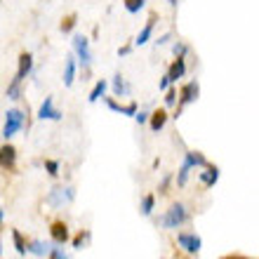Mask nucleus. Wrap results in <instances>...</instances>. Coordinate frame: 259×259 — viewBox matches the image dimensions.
I'll return each instance as SVG.
<instances>
[{
	"mask_svg": "<svg viewBox=\"0 0 259 259\" xmlns=\"http://www.w3.org/2000/svg\"><path fill=\"white\" fill-rule=\"evenodd\" d=\"M33 71V55L31 52H21L19 55V64H17V73H14L12 82L7 85V99L17 102L21 97V82L26 80V75Z\"/></svg>",
	"mask_w": 259,
	"mask_h": 259,
	"instance_id": "nucleus-1",
	"label": "nucleus"
},
{
	"mask_svg": "<svg viewBox=\"0 0 259 259\" xmlns=\"http://www.w3.org/2000/svg\"><path fill=\"white\" fill-rule=\"evenodd\" d=\"M186 219H189V210H186L182 203H175L163 217L158 219V224L163 226V229H179Z\"/></svg>",
	"mask_w": 259,
	"mask_h": 259,
	"instance_id": "nucleus-2",
	"label": "nucleus"
},
{
	"mask_svg": "<svg viewBox=\"0 0 259 259\" xmlns=\"http://www.w3.org/2000/svg\"><path fill=\"white\" fill-rule=\"evenodd\" d=\"M24 123H26V113L21 109H10L5 113V123H3V137H5V139L14 137L24 127Z\"/></svg>",
	"mask_w": 259,
	"mask_h": 259,
	"instance_id": "nucleus-3",
	"label": "nucleus"
},
{
	"mask_svg": "<svg viewBox=\"0 0 259 259\" xmlns=\"http://www.w3.org/2000/svg\"><path fill=\"white\" fill-rule=\"evenodd\" d=\"M198 92H200V85H198V80H189L184 85V88L179 90V106H177V113H175V118H179V113L184 111V106H189V104H193L198 99Z\"/></svg>",
	"mask_w": 259,
	"mask_h": 259,
	"instance_id": "nucleus-4",
	"label": "nucleus"
},
{
	"mask_svg": "<svg viewBox=\"0 0 259 259\" xmlns=\"http://www.w3.org/2000/svg\"><path fill=\"white\" fill-rule=\"evenodd\" d=\"M73 52L78 57L82 68H90L92 66V52H90V40L85 35H73Z\"/></svg>",
	"mask_w": 259,
	"mask_h": 259,
	"instance_id": "nucleus-5",
	"label": "nucleus"
},
{
	"mask_svg": "<svg viewBox=\"0 0 259 259\" xmlns=\"http://www.w3.org/2000/svg\"><path fill=\"white\" fill-rule=\"evenodd\" d=\"M73 198H75L73 189H62V186H55V189L48 193V205H52V207H62L64 203H71Z\"/></svg>",
	"mask_w": 259,
	"mask_h": 259,
	"instance_id": "nucleus-6",
	"label": "nucleus"
},
{
	"mask_svg": "<svg viewBox=\"0 0 259 259\" xmlns=\"http://www.w3.org/2000/svg\"><path fill=\"white\" fill-rule=\"evenodd\" d=\"M177 243L179 247H184V252L189 254H198L200 252V245H203V240H200V236H196V233H179L177 236Z\"/></svg>",
	"mask_w": 259,
	"mask_h": 259,
	"instance_id": "nucleus-7",
	"label": "nucleus"
},
{
	"mask_svg": "<svg viewBox=\"0 0 259 259\" xmlns=\"http://www.w3.org/2000/svg\"><path fill=\"white\" fill-rule=\"evenodd\" d=\"M62 111L55 106V99L52 97H45V102L40 104V109H38V118L40 120H62Z\"/></svg>",
	"mask_w": 259,
	"mask_h": 259,
	"instance_id": "nucleus-8",
	"label": "nucleus"
},
{
	"mask_svg": "<svg viewBox=\"0 0 259 259\" xmlns=\"http://www.w3.org/2000/svg\"><path fill=\"white\" fill-rule=\"evenodd\" d=\"M14 165H17V149L12 144L0 146V167L3 170H14Z\"/></svg>",
	"mask_w": 259,
	"mask_h": 259,
	"instance_id": "nucleus-9",
	"label": "nucleus"
},
{
	"mask_svg": "<svg viewBox=\"0 0 259 259\" xmlns=\"http://www.w3.org/2000/svg\"><path fill=\"white\" fill-rule=\"evenodd\" d=\"M50 236H52V240H55L57 245H66L68 243V226L64 224V222H52V226H50Z\"/></svg>",
	"mask_w": 259,
	"mask_h": 259,
	"instance_id": "nucleus-10",
	"label": "nucleus"
},
{
	"mask_svg": "<svg viewBox=\"0 0 259 259\" xmlns=\"http://www.w3.org/2000/svg\"><path fill=\"white\" fill-rule=\"evenodd\" d=\"M205 172H200V175H198V179H200V184L203 186H207V189H210V186H214L219 182V167L217 165H205L203 167Z\"/></svg>",
	"mask_w": 259,
	"mask_h": 259,
	"instance_id": "nucleus-11",
	"label": "nucleus"
},
{
	"mask_svg": "<svg viewBox=\"0 0 259 259\" xmlns=\"http://www.w3.org/2000/svg\"><path fill=\"white\" fill-rule=\"evenodd\" d=\"M186 73V62H184V57H177L175 62L170 64V68H167V78H170V82H177L179 78H184Z\"/></svg>",
	"mask_w": 259,
	"mask_h": 259,
	"instance_id": "nucleus-12",
	"label": "nucleus"
},
{
	"mask_svg": "<svg viewBox=\"0 0 259 259\" xmlns=\"http://www.w3.org/2000/svg\"><path fill=\"white\" fill-rule=\"evenodd\" d=\"M156 19H158V14H151L149 17V21H146V26L139 31V35H137V40H135V45H146V42L151 40V35H153V26H156Z\"/></svg>",
	"mask_w": 259,
	"mask_h": 259,
	"instance_id": "nucleus-13",
	"label": "nucleus"
},
{
	"mask_svg": "<svg viewBox=\"0 0 259 259\" xmlns=\"http://www.w3.org/2000/svg\"><path fill=\"white\" fill-rule=\"evenodd\" d=\"M167 111L165 109H158L153 111V113H149V125H151V132H160V130L165 127V123H167Z\"/></svg>",
	"mask_w": 259,
	"mask_h": 259,
	"instance_id": "nucleus-14",
	"label": "nucleus"
},
{
	"mask_svg": "<svg viewBox=\"0 0 259 259\" xmlns=\"http://www.w3.org/2000/svg\"><path fill=\"white\" fill-rule=\"evenodd\" d=\"M184 163L193 170V167H205V165H207V158H205L200 151H186V153H184Z\"/></svg>",
	"mask_w": 259,
	"mask_h": 259,
	"instance_id": "nucleus-15",
	"label": "nucleus"
},
{
	"mask_svg": "<svg viewBox=\"0 0 259 259\" xmlns=\"http://www.w3.org/2000/svg\"><path fill=\"white\" fill-rule=\"evenodd\" d=\"M26 252L35 254V257H45V254H50V245L42 240H31V243H26Z\"/></svg>",
	"mask_w": 259,
	"mask_h": 259,
	"instance_id": "nucleus-16",
	"label": "nucleus"
},
{
	"mask_svg": "<svg viewBox=\"0 0 259 259\" xmlns=\"http://www.w3.org/2000/svg\"><path fill=\"white\" fill-rule=\"evenodd\" d=\"M75 80V59L73 57H68L66 59V66H64V85L66 88H71Z\"/></svg>",
	"mask_w": 259,
	"mask_h": 259,
	"instance_id": "nucleus-17",
	"label": "nucleus"
},
{
	"mask_svg": "<svg viewBox=\"0 0 259 259\" xmlns=\"http://www.w3.org/2000/svg\"><path fill=\"white\" fill-rule=\"evenodd\" d=\"M106 88H109V82H106V80H97L95 88H92V92H90V97H88V102L90 104L99 102V99L104 97V92H106Z\"/></svg>",
	"mask_w": 259,
	"mask_h": 259,
	"instance_id": "nucleus-18",
	"label": "nucleus"
},
{
	"mask_svg": "<svg viewBox=\"0 0 259 259\" xmlns=\"http://www.w3.org/2000/svg\"><path fill=\"white\" fill-rule=\"evenodd\" d=\"M130 92V85L125 82V78L120 73H116L113 75V95L116 97H123V95H127Z\"/></svg>",
	"mask_w": 259,
	"mask_h": 259,
	"instance_id": "nucleus-19",
	"label": "nucleus"
},
{
	"mask_svg": "<svg viewBox=\"0 0 259 259\" xmlns=\"http://www.w3.org/2000/svg\"><path fill=\"white\" fill-rule=\"evenodd\" d=\"M153 205H156V196H153V193H146V196L142 198V205H139V210H142L144 217H151V214H153Z\"/></svg>",
	"mask_w": 259,
	"mask_h": 259,
	"instance_id": "nucleus-20",
	"label": "nucleus"
},
{
	"mask_svg": "<svg viewBox=\"0 0 259 259\" xmlns=\"http://www.w3.org/2000/svg\"><path fill=\"white\" fill-rule=\"evenodd\" d=\"M12 243H14V250H17V254H26V240H24V236H21V231H17V229H12Z\"/></svg>",
	"mask_w": 259,
	"mask_h": 259,
	"instance_id": "nucleus-21",
	"label": "nucleus"
},
{
	"mask_svg": "<svg viewBox=\"0 0 259 259\" xmlns=\"http://www.w3.org/2000/svg\"><path fill=\"white\" fill-rule=\"evenodd\" d=\"M75 24H78V17H75V14H68V17H64V21H62V33H71V31H73L75 28Z\"/></svg>",
	"mask_w": 259,
	"mask_h": 259,
	"instance_id": "nucleus-22",
	"label": "nucleus"
},
{
	"mask_svg": "<svg viewBox=\"0 0 259 259\" xmlns=\"http://www.w3.org/2000/svg\"><path fill=\"white\" fill-rule=\"evenodd\" d=\"M123 3L130 14H137L139 10H144V3H146V0H123Z\"/></svg>",
	"mask_w": 259,
	"mask_h": 259,
	"instance_id": "nucleus-23",
	"label": "nucleus"
},
{
	"mask_svg": "<svg viewBox=\"0 0 259 259\" xmlns=\"http://www.w3.org/2000/svg\"><path fill=\"white\" fill-rule=\"evenodd\" d=\"M189 172H191V167H189L186 163H182V167H179V172H177V186H186Z\"/></svg>",
	"mask_w": 259,
	"mask_h": 259,
	"instance_id": "nucleus-24",
	"label": "nucleus"
},
{
	"mask_svg": "<svg viewBox=\"0 0 259 259\" xmlns=\"http://www.w3.org/2000/svg\"><path fill=\"white\" fill-rule=\"evenodd\" d=\"M88 240H90V231H80L73 238V247H75V250H82V245H85Z\"/></svg>",
	"mask_w": 259,
	"mask_h": 259,
	"instance_id": "nucleus-25",
	"label": "nucleus"
},
{
	"mask_svg": "<svg viewBox=\"0 0 259 259\" xmlns=\"http://www.w3.org/2000/svg\"><path fill=\"white\" fill-rule=\"evenodd\" d=\"M45 170H48L50 177H57L59 175V163L57 160H45Z\"/></svg>",
	"mask_w": 259,
	"mask_h": 259,
	"instance_id": "nucleus-26",
	"label": "nucleus"
},
{
	"mask_svg": "<svg viewBox=\"0 0 259 259\" xmlns=\"http://www.w3.org/2000/svg\"><path fill=\"white\" fill-rule=\"evenodd\" d=\"M50 259H68V254L62 247H50Z\"/></svg>",
	"mask_w": 259,
	"mask_h": 259,
	"instance_id": "nucleus-27",
	"label": "nucleus"
},
{
	"mask_svg": "<svg viewBox=\"0 0 259 259\" xmlns=\"http://www.w3.org/2000/svg\"><path fill=\"white\" fill-rule=\"evenodd\" d=\"M172 52H175V57H184L186 52H189V48H186L184 42H175V45H172Z\"/></svg>",
	"mask_w": 259,
	"mask_h": 259,
	"instance_id": "nucleus-28",
	"label": "nucleus"
},
{
	"mask_svg": "<svg viewBox=\"0 0 259 259\" xmlns=\"http://www.w3.org/2000/svg\"><path fill=\"white\" fill-rule=\"evenodd\" d=\"M177 104V90H167L165 95V106H175Z\"/></svg>",
	"mask_w": 259,
	"mask_h": 259,
	"instance_id": "nucleus-29",
	"label": "nucleus"
},
{
	"mask_svg": "<svg viewBox=\"0 0 259 259\" xmlns=\"http://www.w3.org/2000/svg\"><path fill=\"white\" fill-rule=\"evenodd\" d=\"M170 182H172V175H165V177L160 179V184H158V191H160V193H167V186H170Z\"/></svg>",
	"mask_w": 259,
	"mask_h": 259,
	"instance_id": "nucleus-30",
	"label": "nucleus"
},
{
	"mask_svg": "<svg viewBox=\"0 0 259 259\" xmlns=\"http://www.w3.org/2000/svg\"><path fill=\"white\" fill-rule=\"evenodd\" d=\"M132 118H135V120H137L139 125H144L146 120H149V113H146V111H139V109H137V113H135Z\"/></svg>",
	"mask_w": 259,
	"mask_h": 259,
	"instance_id": "nucleus-31",
	"label": "nucleus"
},
{
	"mask_svg": "<svg viewBox=\"0 0 259 259\" xmlns=\"http://www.w3.org/2000/svg\"><path fill=\"white\" fill-rule=\"evenodd\" d=\"M130 52H132V45H125V48L118 50V57H127Z\"/></svg>",
	"mask_w": 259,
	"mask_h": 259,
	"instance_id": "nucleus-32",
	"label": "nucleus"
},
{
	"mask_svg": "<svg viewBox=\"0 0 259 259\" xmlns=\"http://www.w3.org/2000/svg\"><path fill=\"white\" fill-rule=\"evenodd\" d=\"M158 88H160V90H167V88H170V78H167V75H163V80H160V85H158Z\"/></svg>",
	"mask_w": 259,
	"mask_h": 259,
	"instance_id": "nucleus-33",
	"label": "nucleus"
},
{
	"mask_svg": "<svg viewBox=\"0 0 259 259\" xmlns=\"http://www.w3.org/2000/svg\"><path fill=\"white\" fill-rule=\"evenodd\" d=\"M167 40H170V33H165L163 38H160V40H156V42H158V45H165V42H167Z\"/></svg>",
	"mask_w": 259,
	"mask_h": 259,
	"instance_id": "nucleus-34",
	"label": "nucleus"
},
{
	"mask_svg": "<svg viewBox=\"0 0 259 259\" xmlns=\"http://www.w3.org/2000/svg\"><path fill=\"white\" fill-rule=\"evenodd\" d=\"M222 259H247V257H240V254H229V257H222Z\"/></svg>",
	"mask_w": 259,
	"mask_h": 259,
	"instance_id": "nucleus-35",
	"label": "nucleus"
},
{
	"mask_svg": "<svg viewBox=\"0 0 259 259\" xmlns=\"http://www.w3.org/2000/svg\"><path fill=\"white\" fill-rule=\"evenodd\" d=\"M3 219H5V212L0 210V224H3Z\"/></svg>",
	"mask_w": 259,
	"mask_h": 259,
	"instance_id": "nucleus-36",
	"label": "nucleus"
},
{
	"mask_svg": "<svg viewBox=\"0 0 259 259\" xmlns=\"http://www.w3.org/2000/svg\"><path fill=\"white\" fill-rule=\"evenodd\" d=\"M167 3H170L172 7H177V0H167Z\"/></svg>",
	"mask_w": 259,
	"mask_h": 259,
	"instance_id": "nucleus-37",
	"label": "nucleus"
},
{
	"mask_svg": "<svg viewBox=\"0 0 259 259\" xmlns=\"http://www.w3.org/2000/svg\"><path fill=\"white\" fill-rule=\"evenodd\" d=\"M0 254H3V245H0Z\"/></svg>",
	"mask_w": 259,
	"mask_h": 259,
	"instance_id": "nucleus-38",
	"label": "nucleus"
}]
</instances>
